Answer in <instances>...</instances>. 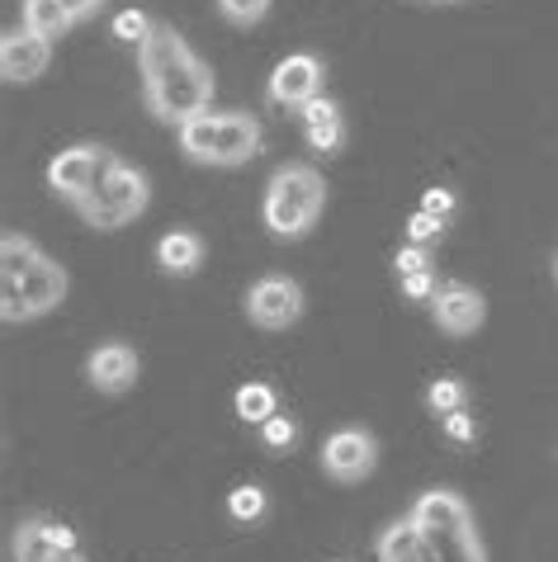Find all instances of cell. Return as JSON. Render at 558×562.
Masks as SVG:
<instances>
[{
  "instance_id": "obj_1",
  "label": "cell",
  "mask_w": 558,
  "mask_h": 562,
  "mask_svg": "<svg viewBox=\"0 0 558 562\" xmlns=\"http://www.w3.org/2000/svg\"><path fill=\"white\" fill-rule=\"evenodd\" d=\"M137 61H143V95L147 109L161 123H190L213 104V71L190 53L170 24H152V34L137 43Z\"/></svg>"
},
{
  "instance_id": "obj_2",
  "label": "cell",
  "mask_w": 558,
  "mask_h": 562,
  "mask_svg": "<svg viewBox=\"0 0 558 562\" xmlns=\"http://www.w3.org/2000/svg\"><path fill=\"white\" fill-rule=\"evenodd\" d=\"M67 299V270L20 232L0 237V317L34 322Z\"/></svg>"
},
{
  "instance_id": "obj_3",
  "label": "cell",
  "mask_w": 558,
  "mask_h": 562,
  "mask_svg": "<svg viewBox=\"0 0 558 562\" xmlns=\"http://www.w3.org/2000/svg\"><path fill=\"white\" fill-rule=\"evenodd\" d=\"M322 209H327V180H322V170L308 166V161H289V166H279L270 176L260 217H266L270 237L299 241V237H308V232L317 227Z\"/></svg>"
},
{
  "instance_id": "obj_4",
  "label": "cell",
  "mask_w": 558,
  "mask_h": 562,
  "mask_svg": "<svg viewBox=\"0 0 558 562\" xmlns=\"http://www.w3.org/2000/svg\"><path fill=\"white\" fill-rule=\"evenodd\" d=\"M412 520L426 535L436 562H488L469 502L449 487H431L412 502Z\"/></svg>"
},
{
  "instance_id": "obj_5",
  "label": "cell",
  "mask_w": 558,
  "mask_h": 562,
  "mask_svg": "<svg viewBox=\"0 0 558 562\" xmlns=\"http://www.w3.org/2000/svg\"><path fill=\"white\" fill-rule=\"evenodd\" d=\"M180 151L199 166H242L260 151V123L252 114H194L180 123Z\"/></svg>"
},
{
  "instance_id": "obj_6",
  "label": "cell",
  "mask_w": 558,
  "mask_h": 562,
  "mask_svg": "<svg viewBox=\"0 0 558 562\" xmlns=\"http://www.w3.org/2000/svg\"><path fill=\"white\" fill-rule=\"evenodd\" d=\"M147 199H152V190H147L143 170L114 161L110 176H104L96 190L76 204V213H81L96 232H119V227H129V223H137V217L147 213Z\"/></svg>"
},
{
  "instance_id": "obj_7",
  "label": "cell",
  "mask_w": 558,
  "mask_h": 562,
  "mask_svg": "<svg viewBox=\"0 0 558 562\" xmlns=\"http://www.w3.org/2000/svg\"><path fill=\"white\" fill-rule=\"evenodd\" d=\"M114 161H119V156L104 151V147H96V143L67 147L62 156H53V166H48V190H53L57 199H67V204L76 209L104 176H110Z\"/></svg>"
},
{
  "instance_id": "obj_8",
  "label": "cell",
  "mask_w": 558,
  "mask_h": 562,
  "mask_svg": "<svg viewBox=\"0 0 558 562\" xmlns=\"http://www.w3.org/2000/svg\"><path fill=\"white\" fill-rule=\"evenodd\" d=\"M242 307L256 326L284 331V326H293L303 317V289H299V279H289V274H260L256 284L246 289Z\"/></svg>"
},
{
  "instance_id": "obj_9",
  "label": "cell",
  "mask_w": 558,
  "mask_h": 562,
  "mask_svg": "<svg viewBox=\"0 0 558 562\" xmlns=\"http://www.w3.org/2000/svg\"><path fill=\"white\" fill-rule=\"evenodd\" d=\"M379 468V440L360 426H341L322 445V473L332 482H365Z\"/></svg>"
},
{
  "instance_id": "obj_10",
  "label": "cell",
  "mask_w": 558,
  "mask_h": 562,
  "mask_svg": "<svg viewBox=\"0 0 558 562\" xmlns=\"http://www.w3.org/2000/svg\"><path fill=\"white\" fill-rule=\"evenodd\" d=\"M431 317H436V326L445 336H473L478 326L488 322V303L478 289L449 279V284L436 289V299H431Z\"/></svg>"
},
{
  "instance_id": "obj_11",
  "label": "cell",
  "mask_w": 558,
  "mask_h": 562,
  "mask_svg": "<svg viewBox=\"0 0 558 562\" xmlns=\"http://www.w3.org/2000/svg\"><path fill=\"white\" fill-rule=\"evenodd\" d=\"M266 95L284 109H303L308 100L322 95V61L313 53H289L279 67L270 71V86Z\"/></svg>"
},
{
  "instance_id": "obj_12",
  "label": "cell",
  "mask_w": 558,
  "mask_h": 562,
  "mask_svg": "<svg viewBox=\"0 0 558 562\" xmlns=\"http://www.w3.org/2000/svg\"><path fill=\"white\" fill-rule=\"evenodd\" d=\"M53 61V38L34 34V29H14V34L0 38V76L10 86H29L48 71Z\"/></svg>"
},
{
  "instance_id": "obj_13",
  "label": "cell",
  "mask_w": 558,
  "mask_h": 562,
  "mask_svg": "<svg viewBox=\"0 0 558 562\" xmlns=\"http://www.w3.org/2000/svg\"><path fill=\"white\" fill-rule=\"evenodd\" d=\"M137 373H143V364H137V350L123 346V340H104V346L90 350L86 359V379L90 387H100V393H129V387L137 383Z\"/></svg>"
},
{
  "instance_id": "obj_14",
  "label": "cell",
  "mask_w": 558,
  "mask_h": 562,
  "mask_svg": "<svg viewBox=\"0 0 558 562\" xmlns=\"http://www.w3.org/2000/svg\"><path fill=\"white\" fill-rule=\"evenodd\" d=\"M67 549H76V529H67V525L43 520V515H29V520L14 525V539H10L14 562H53Z\"/></svg>"
},
{
  "instance_id": "obj_15",
  "label": "cell",
  "mask_w": 558,
  "mask_h": 562,
  "mask_svg": "<svg viewBox=\"0 0 558 562\" xmlns=\"http://www.w3.org/2000/svg\"><path fill=\"white\" fill-rule=\"evenodd\" d=\"M299 119H303V137H308V147L322 151V156H332L341 147V137H346V119H341V104L327 100V95H317V100H308L299 109Z\"/></svg>"
},
{
  "instance_id": "obj_16",
  "label": "cell",
  "mask_w": 558,
  "mask_h": 562,
  "mask_svg": "<svg viewBox=\"0 0 558 562\" xmlns=\"http://www.w3.org/2000/svg\"><path fill=\"white\" fill-rule=\"evenodd\" d=\"M157 265L170 279H190L204 265V237L199 232H166L157 241Z\"/></svg>"
},
{
  "instance_id": "obj_17",
  "label": "cell",
  "mask_w": 558,
  "mask_h": 562,
  "mask_svg": "<svg viewBox=\"0 0 558 562\" xmlns=\"http://www.w3.org/2000/svg\"><path fill=\"white\" fill-rule=\"evenodd\" d=\"M379 562H436V553H431L426 535L416 529V520L408 515V520H393L379 535Z\"/></svg>"
},
{
  "instance_id": "obj_18",
  "label": "cell",
  "mask_w": 558,
  "mask_h": 562,
  "mask_svg": "<svg viewBox=\"0 0 558 562\" xmlns=\"http://www.w3.org/2000/svg\"><path fill=\"white\" fill-rule=\"evenodd\" d=\"M232 407H237V416L246 420V426H266V420L279 412V402H275V387H266V383H242L237 397H232Z\"/></svg>"
},
{
  "instance_id": "obj_19",
  "label": "cell",
  "mask_w": 558,
  "mask_h": 562,
  "mask_svg": "<svg viewBox=\"0 0 558 562\" xmlns=\"http://www.w3.org/2000/svg\"><path fill=\"white\" fill-rule=\"evenodd\" d=\"M76 20L67 10L57 5V0H24V29H34L43 38H62Z\"/></svg>"
},
{
  "instance_id": "obj_20",
  "label": "cell",
  "mask_w": 558,
  "mask_h": 562,
  "mask_svg": "<svg viewBox=\"0 0 558 562\" xmlns=\"http://www.w3.org/2000/svg\"><path fill=\"white\" fill-rule=\"evenodd\" d=\"M266 487H256V482H242V487H232L227 492V515L237 525H256L260 515H266Z\"/></svg>"
},
{
  "instance_id": "obj_21",
  "label": "cell",
  "mask_w": 558,
  "mask_h": 562,
  "mask_svg": "<svg viewBox=\"0 0 558 562\" xmlns=\"http://www.w3.org/2000/svg\"><path fill=\"white\" fill-rule=\"evenodd\" d=\"M426 407L436 416H449V412H464L469 407V383L464 379H436L426 387Z\"/></svg>"
},
{
  "instance_id": "obj_22",
  "label": "cell",
  "mask_w": 558,
  "mask_h": 562,
  "mask_svg": "<svg viewBox=\"0 0 558 562\" xmlns=\"http://www.w3.org/2000/svg\"><path fill=\"white\" fill-rule=\"evenodd\" d=\"M219 14L227 24H237V29H252V24H260L270 14V0H219Z\"/></svg>"
},
{
  "instance_id": "obj_23",
  "label": "cell",
  "mask_w": 558,
  "mask_h": 562,
  "mask_svg": "<svg viewBox=\"0 0 558 562\" xmlns=\"http://www.w3.org/2000/svg\"><path fill=\"white\" fill-rule=\"evenodd\" d=\"M440 237H445V217L426 213V209H416V213H412V223H408V241L431 246V241H440Z\"/></svg>"
},
{
  "instance_id": "obj_24",
  "label": "cell",
  "mask_w": 558,
  "mask_h": 562,
  "mask_svg": "<svg viewBox=\"0 0 558 562\" xmlns=\"http://www.w3.org/2000/svg\"><path fill=\"white\" fill-rule=\"evenodd\" d=\"M260 440H266V449H293V440H299V426H293V416H270L266 426H260Z\"/></svg>"
},
{
  "instance_id": "obj_25",
  "label": "cell",
  "mask_w": 558,
  "mask_h": 562,
  "mask_svg": "<svg viewBox=\"0 0 558 562\" xmlns=\"http://www.w3.org/2000/svg\"><path fill=\"white\" fill-rule=\"evenodd\" d=\"M147 34H152V20L143 10H123L114 20V38H123V43H143Z\"/></svg>"
},
{
  "instance_id": "obj_26",
  "label": "cell",
  "mask_w": 558,
  "mask_h": 562,
  "mask_svg": "<svg viewBox=\"0 0 558 562\" xmlns=\"http://www.w3.org/2000/svg\"><path fill=\"white\" fill-rule=\"evenodd\" d=\"M393 265H398V279L402 274H422V270H431V251H426V246H416V241H408L393 256Z\"/></svg>"
},
{
  "instance_id": "obj_27",
  "label": "cell",
  "mask_w": 558,
  "mask_h": 562,
  "mask_svg": "<svg viewBox=\"0 0 558 562\" xmlns=\"http://www.w3.org/2000/svg\"><path fill=\"white\" fill-rule=\"evenodd\" d=\"M436 274H431V270H422V274H402V293H408V299L412 303H431V299H436Z\"/></svg>"
},
{
  "instance_id": "obj_28",
  "label": "cell",
  "mask_w": 558,
  "mask_h": 562,
  "mask_svg": "<svg viewBox=\"0 0 558 562\" xmlns=\"http://www.w3.org/2000/svg\"><path fill=\"white\" fill-rule=\"evenodd\" d=\"M440 426H445L449 440H459V445L478 440V426H473V416H469V412H449V416H440Z\"/></svg>"
},
{
  "instance_id": "obj_29",
  "label": "cell",
  "mask_w": 558,
  "mask_h": 562,
  "mask_svg": "<svg viewBox=\"0 0 558 562\" xmlns=\"http://www.w3.org/2000/svg\"><path fill=\"white\" fill-rule=\"evenodd\" d=\"M422 209H426V213H436V217H445V223H449V213H455V190H445V184H436V190H426Z\"/></svg>"
},
{
  "instance_id": "obj_30",
  "label": "cell",
  "mask_w": 558,
  "mask_h": 562,
  "mask_svg": "<svg viewBox=\"0 0 558 562\" xmlns=\"http://www.w3.org/2000/svg\"><path fill=\"white\" fill-rule=\"evenodd\" d=\"M57 5L67 10L76 24H81V20H90V14H100V5H104V0H57Z\"/></svg>"
},
{
  "instance_id": "obj_31",
  "label": "cell",
  "mask_w": 558,
  "mask_h": 562,
  "mask_svg": "<svg viewBox=\"0 0 558 562\" xmlns=\"http://www.w3.org/2000/svg\"><path fill=\"white\" fill-rule=\"evenodd\" d=\"M53 562H90V558H86V553H81V549H67V553H57V558H53Z\"/></svg>"
},
{
  "instance_id": "obj_32",
  "label": "cell",
  "mask_w": 558,
  "mask_h": 562,
  "mask_svg": "<svg viewBox=\"0 0 558 562\" xmlns=\"http://www.w3.org/2000/svg\"><path fill=\"white\" fill-rule=\"evenodd\" d=\"M436 5H455V0H436Z\"/></svg>"
},
{
  "instance_id": "obj_33",
  "label": "cell",
  "mask_w": 558,
  "mask_h": 562,
  "mask_svg": "<svg viewBox=\"0 0 558 562\" xmlns=\"http://www.w3.org/2000/svg\"><path fill=\"white\" fill-rule=\"evenodd\" d=\"M554 279H558V260H554Z\"/></svg>"
}]
</instances>
